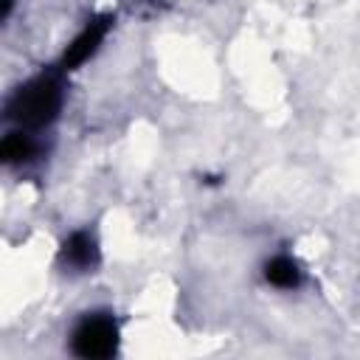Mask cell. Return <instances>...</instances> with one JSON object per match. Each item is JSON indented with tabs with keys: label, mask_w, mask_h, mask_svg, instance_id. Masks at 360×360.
I'll return each instance as SVG.
<instances>
[{
	"label": "cell",
	"mask_w": 360,
	"mask_h": 360,
	"mask_svg": "<svg viewBox=\"0 0 360 360\" xmlns=\"http://www.w3.org/2000/svg\"><path fill=\"white\" fill-rule=\"evenodd\" d=\"M62 107V87L53 76H39L20 87L8 101V115L25 127H42L56 118Z\"/></svg>",
	"instance_id": "6da1fadb"
},
{
	"label": "cell",
	"mask_w": 360,
	"mask_h": 360,
	"mask_svg": "<svg viewBox=\"0 0 360 360\" xmlns=\"http://www.w3.org/2000/svg\"><path fill=\"white\" fill-rule=\"evenodd\" d=\"M118 346V329L112 323V318H104V315H93V318H84L79 323V329L73 332V352L79 357H110Z\"/></svg>",
	"instance_id": "7a4b0ae2"
},
{
	"label": "cell",
	"mask_w": 360,
	"mask_h": 360,
	"mask_svg": "<svg viewBox=\"0 0 360 360\" xmlns=\"http://www.w3.org/2000/svg\"><path fill=\"white\" fill-rule=\"evenodd\" d=\"M107 28H110V17H101V20H96V22H90L70 45H68V51H65V59H62V65L70 70V68H79L84 59H90L93 53H96V48H98V42L104 39V34H107Z\"/></svg>",
	"instance_id": "3957f363"
},
{
	"label": "cell",
	"mask_w": 360,
	"mask_h": 360,
	"mask_svg": "<svg viewBox=\"0 0 360 360\" xmlns=\"http://www.w3.org/2000/svg\"><path fill=\"white\" fill-rule=\"evenodd\" d=\"M65 259L73 267H90L96 262V242L87 233H73L65 242Z\"/></svg>",
	"instance_id": "277c9868"
},
{
	"label": "cell",
	"mask_w": 360,
	"mask_h": 360,
	"mask_svg": "<svg viewBox=\"0 0 360 360\" xmlns=\"http://www.w3.org/2000/svg\"><path fill=\"white\" fill-rule=\"evenodd\" d=\"M264 276H267V281L276 284V287H295V284H298V267H295L292 259H284V256L273 259V262L264 267Z\"/></svg>",
	"instance_id": "5b68a950"
},
{
	"label": "cell",
	"mask_w": 360,
	"mask_h": 360,
	"mask_svg": "<svg viewBox=\"0 0 360 360\" xmlns=\"http://www.w3.org/2000/svg\"><path fill=\"white\" fill-rule=\"evenodd\" d=\"M31 152H34V143H31V138L22 135V132H14V135H8V138L3 141V158H6L8 163L25 160Z\"/></svg>",
	"instance_id": "8992f818"
}]
</instances>
